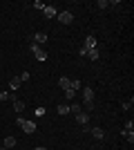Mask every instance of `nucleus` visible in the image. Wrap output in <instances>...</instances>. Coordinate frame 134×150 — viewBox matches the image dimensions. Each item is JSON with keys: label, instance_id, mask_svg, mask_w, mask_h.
<instances>
[{"label": "nucleus", "instance_id": "12", "mask_svg": "<svg viewBox=\"0 0 134 150\" xmlns=\"http://www.w3.org/2000/svg\"><path fill=\"white\" fill-rule=\"evenodd\" d=\"M34 40H38V43H45V40H47V34H45V31H38V34H34Z\"/></svg>", "mask_w": 134, "mask_h": 150}, {"label": "nucleus", "instance_id": "14", "mask_svg": "<svg viewBox=\"0 0 134 150\" xmlns=\"http://www.w3.org/2000/svg\"><path fill=\"white\" fill-rule=\"evenodd\" d=\"M81 110H83V105H78V103H74V105H69V112H72V114H78V112H81Z\"/></svg>", "mask_w": 134, "mask_h": 150}, {"label": "nucleus", "instance_id": "6", "mask_svg": "<svg viewBox=\"0 0 134 150\" xmlns=\"http://www.w3.org/2000/svg\"><path fill=\"white\" fill-rule=\"evenodd\" d=\"M83 47H85V52L96 50V38H94V36H87V38H85V45H83Z\"/></svg>", "mask_w": 134, "mask_h": 150}, {"label": "nucleus", "instance_id": "4", "mask_svg": "<svg viewBox=\"0 0 134 150\" xmlns=\"http://www.w3.org/2000/svg\"><path fill=\"white\" fill-rule=\"evenodd\" d=\"M58 20H60L63 25H69L72 20H74V13L72 11H63V13H58Z\"/></svg>", "mask_w": 134, "mask_h": 150}, {"label": "nucleus", "instance_id": "3", "mask_svg": "<svg viewBox=\"0 0 134 150\" xmlns=\"http://www.w3.org/2000/svg\"><path fill=\"white\" fill-rule=\"evenodd\" d=\"M32 52H34V56L38 58L40 63H43V61H47V52H43V50L38 47V45H32Z\"/></svg>", "mask_w": 134, "mask_h": 150}, {"label": "nucleus", "instance_id": "19", "mask_svg": "<svg viewBox=\"0 0 134 150\" xmlns=\"http://www.w3.org/2000/svg\"><path fill=\"white\" fill-rule=\"evenodd\" d=\"M69 112V105H58V114H67Z\"/></svg>", "mask_w": 134, "mask_h": 150}, {"label": "nucleus", "instance_id": "18", "mask_svg": "<svg viewBox=\"0 0 134 150\" xmlns=\"http://www.w3.org/2000/svg\"><path fill=\"white\" fill-rule=\"evenodd\" d=\"M96 7H98V9H107L109 2H107V0H98V2H96Z\"/></svg>", "mask_w": 134, "mask_h": 150}, {"label": "nucleus", "instance_id": "7", "mask_svg": "<svg viewBox=\"0 0 134 150\" xmlns=\"http://www.w3.org/2000/svg\"><path fill=\"white\" fill-rule=\"evenodd\" d=\"M20 83H22V79H20V76H13L11 81H9V88H11V90H18Z\"/></svg>", "mask_w": 134, "mask_h": 150}, {"label": "nucleus", "instance_id": "2", "mask_svg": "<svg viewBox=\"0 0 134 150\" xmlns=\"http://www.w3.org/2000/svg\"><path fill=\"white\" fill-rule=\"evenodd\" d=\"M16 123H18L20 128L27 132V134H34V132H36V123H34V121H27V119H22V117H20Z\"/></svg>", "mask_w": 134, "mask_h": 150}, {"label": "nucleus", "instance_id": "10", "mask_svg": "<svg viewBox=\"0 0 134 150\" xmlns=\"http://www.w3.org/2000/svg\"><path fill=\"white\" fill-rule=\"evenodd\" d=\"M13 110H16V112H22V110H25V101L13 99Z\"/></svg>", "mask_w": 134, "mask_h": 150}, {"label": "nucleus", "instance_id": "11", "mask_svg": "<svg viewBox=\"0 0 134 150\" xmlns=\"http://www.w3.org/2000/svg\"><path fill=\"white\" fill-rule=\"evenodd\" d=\"M13 146H16V137H5V146H2V148H13Z\"/></svg>", "mask_w": 134, "mask_h": 150}, {"label": "nucleus", "instance_id": "1", "mask_svg": "<svg viewBox=\"0 0 134 150\" xmlns=\"http://www.w3.org/2000/svg\"><path fill=\"white\" fill-rule=\"evenodd\" d=\"M83 99H85V110H87V112L94 110V90L85 85L83 88Z\"/></svg>", "mask_w": 134, "mask_h": 150}, {"label": "nucleus", "instance_id": "15", "mask_svg": "<svg viewBox=\"0 0 134 150\" xmlns=\"http://www.w3.org/2000/svg\"><path fill=\"white\" fill-rule=\"evenodd\" d=\"M87 56L92 58V61H98V50H89V52H87Z\"/></svg>", "mask_w": 134, "mask_h": 150}, {"label": "nucleus", "instance_id": "5", "mask_svg": "<svg viewBox=\"0 0 134 150\" xmlns=\"http://www.w3.org/2000/svg\"><path fill=\"white\" fill-rule=\"evenodd\" d=\"M76 121H78V123H81V125L85 128V125H87V121H89V114L85 112V110H81V112L76 114Z\"/></svg>", "mask_w": 134, "mask_h": 150}, {"label": "nucleus", "instance_id": "20", "mask_svg": "<svg viewBox=\"0 0 134 150\" xmlns=\"http://www.w3.org/2000/svg\"><path fill=\"white\" fill-rule=\"evenodd\" d=\"M74 96H76L74 90H65V99H74Z\"/></svg>", "mask_w": 134, "mask_h": 150}, {"label": "nucleus", "instance_id": "9", "mask_svg": "<svg viewBox=\"0 0 134 150\" xmlns=\"http://www.w3.org/2000/svg\"><path fill=\"white\" fill-rule=\"evenodd\" d=\"M69 83H72V79H67V76H63V79H58V85L63 90H69Z\"/></svg>", "mask_w": 134, "mask_h": 150}, {"label": "nucleus", "instance_id": "13", "mask_svg": "<svg viewBox=\"0 0 134 150\" xmlns=\"http://www.w3.org/2000/svg\"><path fill=\"white\" fill-rule=\"evenodd\" d=\"M89 132H92V134H94L96 139H103V137H105V132H103L101 128H94V130H89Z\"/></svg>", "mask_w": 134, "mask_h": 150}, {"label": "nucleus", "instance_id": "21", "mask_svg": "<svg viewBox=\"0 0 134 150\" xmlns=\"http://www.w3.org/2000/svg\"><path fill=\"white\" fill-rule=\"evenodd\" d=\"M134 130V123L132 121H128V123H125V132H132Z\"/></svg>", "mask_w": 134, "mask_h": 150}, {"label": "nucleus", "instance_id": "17", "mask_svg": "<svg viewBox=\"0 0 134 150\" xmlns=\"http://www.w3.org/2000/svg\"><path fill=\"white\" fill-rule=\"evenodd\" d=\"M0 101H13V96L9 92H0Z\"/></svg>", "mask_w": 134, "mask_h": 150}, {"label": "nucleus", "instance_id": "16", "mask_svg": "<svg viewBox=\"0 0 134 150\" xmlns=\"http://www.w3.org/2000/svg\"><path fill=\"white\" fill-rule=\"evenodd\" d=\"M78 88H81V81H78V79H74V81L69 83V90H74V92H76Z\"/></svg>", "mask_w": 134, "mask_h": 150}, {"label": "nucleus", "instance_id": "22", "mask_svg": "<svg viewBox=\"0 0 134 150\" xmlns=\"http://www.w3.org/2000/svg\"><path fill=\"white\" fill-rule=\"evenodd\" d=\"M34 114H36V117H43V114H45V108H36V112H34Z\"/></svg>", "mask_w": 134, "mask_h": 150}, {"label": "nucleus", "instance_id": "23", "mask_svg": "<svg viewBox=\"0 0 134 150\" xmlns=\"http://www.w3.org/2000/svg\"><path fill=\"white\" fill-rule=\"evenodd\" d=\"M34 150H47V148H40V146H38V148H34Z\"/></svg>", "mask_w": 134, "mask_h": 150}, {"label": "nucleus", "instance_id": "8", "mask_svg": "<svg viewBox=\"0 0 134 150\" xmlns=\"http://www.w3.org/2000/svg\"><path fill=\"white\" fill-rule=\"evenodd\" d=\"M43 13L47 16V18H54V16H56V9H54V7H47V5H45V7H43Z\"/></svg>", "mask_w": 134, "mask_h": 150}]
</instances>
